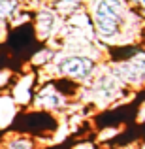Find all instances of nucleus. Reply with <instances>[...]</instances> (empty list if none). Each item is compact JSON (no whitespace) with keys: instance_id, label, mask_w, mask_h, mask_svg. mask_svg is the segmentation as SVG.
I'll return each mask as SVG.
<instances>
[{"instance_id":"15","label":"nucleus","mask_w":145,"mask_h":149,"mask_svg":"<svg viewBox=\"0 0 145 149\" xmlns=\"http://www.w3.org/2000/svg\"><path fill=\"white\" fill-rule=\"evenodd\" d=\"M119 149H136V146H126V147H119Z\"/></svg>"},{"instance_id":"9","label":"nucleus","mask_w":145,"mask_h":149,"mask_svg":"<svg viewBox=\"0 0 145 149\" xmlns=\"http://www.w3.org/2000/svg\"><path fill=\"white\" fill-rule=\"evenodd\" d=\"M21 8V0H0V23L10 19Z\"/></svg>"},{"instance_id":"6","label":"nucleus","mask_w":145,"mask_h":149,"mask_svg":"<svg viewBox=\"0 0 145 149\" xmlns=\"http://www.w3.org/2000/svg\"><path fill=\"white\" fill-rule=\"evenodd\" d=\"M32 96H34V89H32V79L30 76H26V79H21L15 85L13 93H11V98L17 106H28L32 104Z\"/></svg>"},{"instance_id":"4","label":"nucleus","mask_w":145,"mask_h":149,"mask_svg":"<svg viewBox=\"0 0 145 149\" xmlns=\"http://www.w3.org/2000/svg\"><path fill=\"white\" fill-rule=\"evenodd\" d=\"M113 76L124 85H132V87L143 85L145 83V57H136L119 64L115 68V72H113Z\"/></svg>"},{"instance_id":"5","label":"nucleus","mask_w":145,"mask_h":149,"mask_svg":"<svg viewBox=\"0 0 145 149\" xmlns=\"http://www.w3.org/2000/svg\"><path fill=\"white\" fill-rule=\"evenodd\" d=\"M55 29H57V13H55L53 10H47V8L38 11V15H36V34H38V38H42V40L49 38L51 34L55 32Z\"/></svg>"},{"instance_id":"2","label":"nucleus","mask_w":145,"mask_h":149,"mask_svg":"<svg viewBox=\"0 0 145 149\" xmlns=\"http://www.w3.org/2000/svg\"><path fill=\"white\" fill-rule=\"evenodd\" d=\"M96 70V61L87 55H64L57 61V74L66 79L87 81Z\"/></svg>"},{"instance_id":"1","label":"nucleus","mask_w":145,"mask_h":149,"mask_svg":"<svg viewBox=\"0 0 145 149\" xmlns=\"http://www.w3.org/2000/svg\"><path fill=\"white\" fill-rule=\"evenodd\" d=\"M92 21L104 40H115L126 26V4L123 0H96Z\"/></svg>"},{"instance_id":"7","label":"nucleus","mask_w":145,"mask_h":149,"mask_svg":"<svg viewBox=\"0 0 145 149\" xmlns=\"http://www.w3.org/2000/svg\"><path fill=\"white\" fill-rule=\"evenodd\" d=\"M0 149H36V140L28 134H10L0 142Z\"/></svg>"},{"instance_id":"14","label":"nucleus","mask_w":145,"mask_h":149,"mask_svg":"<svg viewBox=\"0 0 145 149\" xmlns=\"http://www.w3.org/2000/svg\"><path fill=\"white\" fill-rule=\"evenodd\" d=\"M136 2H138V6L142 8V10L145 11V0H136Z\"/></svg>"},{"instance_id":"3","label":"nucleus","mask_w":145,"mask_h":149,"mask_svg":"<svg viewBox=\"0 0 145 149\" xmlns=\"http://www.w3.org/2000/svg\"><path fill=\"white\" fill-rule=\"evenodd\" d=\"M32 104L36 109H44V111H60L68 106V98L53 83H47L36 91V95L32 96Z\"/></svg>"},{"instance_id":"8","label":"nucleus","mask_w":145,"mask_h":149,"mask_svg":"<svg viewBox=\"0 0 145 149\" xmlns=\"http://www.w3.org/2000/svg\"><path fill=\"white\" fill-rule=\"evenodd\" d=\"M17 115V104L11 96H0V128H8Z\"/></svg>"},{"instance_id":"12","label":"nucleus","mask_w":145,"mask_h":149,"mask_svg":"<svg viewBox=\"0 0 145 149\" xmlns=\"http://www.w3.org/2000/svg\"><path fill=\"white\" fill-rule=\"evenodd\" d=\"M10 81H11V74L8 72V70H2V72H0V91H2Z\"/></svg>"},{"instance_id":"16","label":"nucleus","mask_w":145,"mask_h":149,"mask_svg":"<svg viewBox=\"0 0 145 149\" xmlns=\"http://www.w3.org/2000/svg\"><path fill=\"white\" fill-rule=\"evenodd\" d=\"M136 149H145V142L142 143V146H136Z\"/></svg>"},{"instance_id":"11","label":"nucleus","mask_w":145,"mask_h":149,"mask_svg":"<svg viewBox=\"0 0 145 149\" xmlns=\"http://www.w3.org/2000/svg\"><path fill=\"white\" fill-rule=\"evenodd\" d=\"M72 149H98V143L96 142H87V140H83V142L74 143Z\"/></svg>"},{"instance_id":"10","label":"nucleus","mask_w":145,"mask_h":149,"mask_svg":"<svg viewBox=\"0 0 145 149\" xmlns=\"http://www.w3.org/2000/svg\"><path fill=\"white\" fill-rule=\"evenodd\" d=\"M119 132H121V128H117V127L102 128V130L96 134V143H98V146H102V143H108L109 140H113L115 136H119Z\"/></svg>"},{"instance_id":"13","label":"nucleus","mask_w":145,"mask_h":149,"mask_svg":"<svg viewBox=\"0 0 145 149\" xmlns=\"http://www.w3.org/2000/svg\"><path fill=\"white\" fill-rule=\"evenodd\" d=\"M138 123H145V102L139 106V109H138Z\"/></svg>"}]
</instances>
